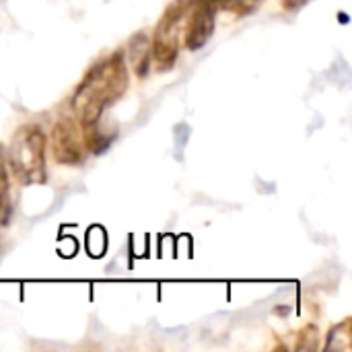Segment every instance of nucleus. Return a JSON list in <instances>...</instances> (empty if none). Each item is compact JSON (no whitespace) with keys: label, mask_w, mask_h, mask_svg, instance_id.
<instances>
[{"label":"nucleus","mask_w":352,"mask_h":352,"mask_svg":"<svg viewBox=\"0 0 352 352\" xmlns=\"http://www.w3.org/2000/svg\"><path fill=\"white\" fill-rule=\"evenodd\" d=\"M128 82L130 76L122 52H116L107 60L95 64L78 85L72 101L74 109L78 111L80 126L85 130L97 126L103 111L126 93Z\"/></svg>","instance_id":"f257e3e1"},{"label":"nucleus","mask_w":352,"mask_h":352,"mask_svg":"<svg viewBox=\"0 0 352 352\" xmlns=\"http://www.w3.org/2000/svg\"><path fill=\"white\" fill-rule=\"evenodd\" d=\"M45 134L37 124H25L14 132L6 159L16 182L25 186L45 182Z\"/></svg>","instance_id":"f03ea898"},{"label":"nucleus","mask_w":352,"mask_h":352,"mask_svg":"<svg viewBox=\"0 0 352 352\" xmlns=\"http://www.w3.org/2000/svg\"><path fill=\"white\" fill-rule=\"evenodd\" d=\"M194 2L196 0H175L165 8V12L157 23L155 37L151 41V58L161 72L169 70L177 60L179 33L184 27V19L188 16V10L192 8Z\"/></svg>","instance_id":"7ed1b4c3"},{"label":"nucleus","mask_w":352,"mask_h":352,"mask_svg":"<svg viewBox=\"0 0 352 352\" xmlns=\"http://www.w3.org/2000/svg\"><path fill=\"white\" fill-rule=\"evenodd\" d=\"M188 27H186V35H184V43L188 50L196 52L200 47H204L208 43V39L214 33V8L204 2V0H196L192 4V8L188 10Z\"/></svg>","instance_id":"20e7f679"},{"label":"nucleus","mask_w":352,"mask_h":352,"mask_svg":"<svg viewBox=\"0 0 352 352\" xmlns=\"http://www.w3.org/2000/svg\"><path fill=\"white\" fill-rule=\"evenodd\" d=\"M52 155L60 165H78L82 161V148L72 120L62 118L56 122L52 130Z\"/></svg>","instance_id":"39448f33"},{"label":"nucleus","mask_w":352,"mask_h":352,"mask_svg":"<svg viewBox=\"0 0 352 352\" xmlns=\"http://www.w3.org/2000/svg\"><path fill=\"white\" fill-rule=\"evenodd\" d=\"M128 62L132 66V72L138 76V78H144L148 72H151V66H153V58H151V39L144 31L136 33L130 37L128 41Z\"/></svg>","instance_id":"423d86ee"},{"label":"nucleus","mask_w":352,"mask_h":352,"mask_svg":"<svg viewBox=\"0 0 352 352\" xmlns=\"http://www.w3.org/2000/svg\"><path fill=\"white\" fill-rule=\"evenodd\" d=\"M10 219V184L6 171V151L0 144V225H6Z\"/></svg>","instance_id":"0eeeda50"},{"label":"nucleus","mask_w":352,"mask_h":352,"mask_svg":"<svg viewBox=\"0 0 352 352\" xmlns=\"http://www.w3.org/2000/svg\"><path fill=\"white\" fill-rule=\"evenodd\" d=\"M318 340H320V330L316 326H307L303 332H301V338H299V351H316L318 349Z\"/></svg>","instance_id":"6e6552de"},{"label":"nucleus","mask_w":352,"mask_h":352,"mask_svg":"<svg viewBox=\"0 0 352 352\" xmlns=\"http://www.w3.org/2000/svg\"><path fill=\"white\" fill-rule=\"evenodd\" d=\"M258 4H260V0H233L229 10H235V12H252V10L258 8Z\"/></svg>","instance_id":"1a4fd4ad"},{"label":"nucleus","mask_w":352,"mask_h":352,"mask_svg":"<svg viewBox=\"0 0 352 352\" xmlns=\"http://www.w3.org/2000/svg\"><path fill=\"white\" fill-rule=\"evenodd\" d=\"M204 2H208V4H210L214 10H219V8H223V10H229L233 0H204Z\"/></svg>","instance_id":"9d476101"},{"label":"nucleus","mask_w":352,"mask_h":352,"mask_svg":"<svg viewBox=\"0 0 352 352\" xmlns=\"http://www.w3.org/2000/svg\"><path fill=\"white\" fill-rule=\"evenodd\" d=\"M309 0H285V6L287 8H291V10H295V8H301L303 4H307Z\"/></svg>","instance_id":"9b49d317"},{"label":"nucleus","mask_w":352,"mask_h":352,"mask_svg":"<svg viewBox=\"0 0 352 352\" xmlns=\"http://www.w3.org/2000/svg\"><path fill=\"white\" fill-rule=\"evenodd\" d=\"M340 21H342V23H346V21H349V14H344V12H340Z\"/></svg>","instance_id":"f8f14e48"}]
</instances>
